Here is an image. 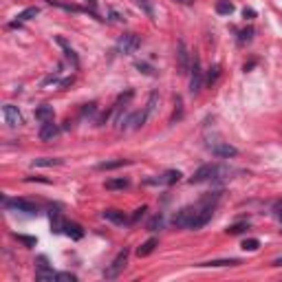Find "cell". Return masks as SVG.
I'll use <instances>...</instances> for the list:
<instances>
[{
    "label": "cell",
    "mask_w": 282,
    "mask_h": 282,
    "mask_svg": "<svg viewBox=\"0 0 282 282\" xmlns=\"http://www.w3.org/2000/svg\"><path fill=\"white\" fill-rule=\"evenodd\" d=\"M51 5H56V7H60V9H66V11H84L82 7H77V5H71V2H62V0H49Z\"/></svg>",
    "instance_id": "obj_26"
},
{
    "label": "cell",
    "mask_w": 282,
    "mask_h": 282,
    "mask_svg": "<svg viewBox=\"0 0 282 282\" xmlns=\"http://www.w3.org/2000/svg\"><path fill=\"white\" fill-rule=\"evenodd\" d=\"M176 60H179V73H181V75L190 73L192 56H190V51H188V46H185L183 40L176 42Z\"/></svg>",
    "instance_id": "obj_7"
},
{
    "label": "cell",
    "mask_w": 282,
    "mask_h": 282,
    "mask_svg": "<svg viewBox=\"0 0 282 282\" xmlns=\"http://www.w3.org/2000/svg\"><path fill=\"white\" fill-rule=\"evenodd\" d=\"M273 267H282V256H280V258L273 260Z\"/></svg>",
    "instance_id": "obj_39"
},
{
    "label": "cell",
    "mask_w": 282,
    "mask_h": 282,
    "mask_svg": "<svg viewBox=\"0 0 282 282\" xmlns=\"http://www.w3.org/2000/svg\"><path fill=\"white\" fill-rule=\"evenodd\" d=\"M231 11H234V5H231L229 0H218V2H216V14H221V16H229Z\"/></svg>",
    "instance_id": "obj_25"
},
{
    "label": "cell",
    "mask_w": 282,
    "mask_h": 282,
    "mask_svg": "<svg viewBox=\"0 0 282 282\" xmlns=\"http://www.w3.org/2000/svg\"><path fill=\"white\" fill-rule=\"evenodd\" d=\"M225 172H227L225 168L216 166V163H205V166H201L199 170L190 176V183L196 185V183H205V181H214V179H218L221 174H225Z\"/></svg>",
    "instance_id": "obj_3"
},
{
    "label": "cell",
    "mask_w": 282,
    "mask_h": 282,
    "mask_svg": "<svg viewBox=\"0 0 282 282\" xmlns=\"http://www.w3.org/2000/svg\"><path fill=\"white\" fill-rule=\"evenodd\" d=\"M36 119L38 121H53V106H49V104H42L40 108H36Z\"/></svg>",
    "instance_id": "obj_18"
},
{
    "label": "cell",
    "mask_w": 282,
    "mask_h": 282,
    "mask_svg": "<svg viewBox=\"0 0 282 282\" xmlns=\"http://www.w3.org/2000/svg\"><path fill=\"white\" fill-rule=\"evenodd\" d=\"M2 115H5V121L11 126V128L22 126V115H20L18 106H14V104H7V106L2 108Z\"/></svg>",
    "instance_id": "obj_10"
},
{
    "label": "cell",
    "mask_w": 282,
    "mask_h": 282,
    "mask_svg": "<svg viewBox=\"0 0 282 282\" xmlns=\"http://www.w3.org/2000/svg\"><path fill=\"white\" fill-rule=\"evenodd\" d=\"M251 36H254V29H245V31H241V38H238V42H241V44H245V42H249L251 40Z\"/></svg>",
    "instance_id": "obj_32"
},
{
    "label": "cell",
    "mask_w": 282,
    "mask_h": 282,
    "mask_svg": "<svg viewBox=\"0 0 282 282\" xmlns=\"http://www.w3.org/2000/svg\"><path fill=\"white\" fill-rule=\"evenodd\" d=\"M128 159H113V161H102L97 166V170H115V168H121V166H128Z\"/></svg>",
    "instance_id": "obj_23"
},
{
    "label": "cell",
    "mask_w": 282,
    "mask_h": 282,
    "mask_svg": "<svg viewBox=\"0 0 282 282\" xmlns=\"http://www.w3.org/2000/svg\"><path fill=\"white\" fill-rule=\"evenodd\" d=\"M157 99H159V95H157V93H152L144 111L132 113V115H130L126 121H121L119 128H124V130H137V128H141V126H144L146 121H148V117H150V113L154 111V106H157Z\"/></svg>",
    "instance_id": "obj_2"
},
{
    "label": "cell",
    "mask_w": 282,
    "mask_h": 282,
    "mask_svg": "<svg viewBox=\"0 0 282 282\" xmlns=\"http://www.w3.org/2000/svg\"><path fill=\"white\" fill-rule=\"evenodd\" d=\"M273 212H276V216H278V218H282V201H278V203H276Z\"/></svg>",
    "instance_id": "obj_36"
},
{
    "label": "cell",
    "mask_w": 282,
    "mask_h": 282,
    "mask_svg": "<svg viewBox=\"0 0 282 282\" xmlns=\"http://www.w3.org/2000/svg\"><path fill=\"white\" fill-rule=\"evenodd\" d=\"M137 69H139V71H144V73H152V71H150L146 64H137Z\"/></svg>",
    "instance_id": "obj_38"
},
{
    "label": "cell",
    "mask_w": 282,
    "mask_h": 282,
    "mask_svg": "<svg viewBox=\"0 0 282 282\" xmlns=\"http://www.w3.org/2000/svg\"><path fill=\"white\" fill-rule=\"evenodd\" d=\"M57 280L60 282H75L77 276H73V273H57Z\"/></svg>",
    "instance_id": "obj_34"
},
{
    "label": "cell",
    "mask_w": 282,
    "mask_h": 282,
    "mask_svg": "<svg viewBox=\"0 0 282 282\" xmlns=\"http://www.w3.org/2000/svg\"><path fill=\"white\" fill-rule=\"evenodd\" d=\"M218 75H221V66L214 64L212 69H209V73H207V84H214V82H216Z\"/></svg>",
    "instance_id": "obj_29"
},
{
    "label": "cell",
    "mask_w": 282,
    "mask_h": 282,
    "mask_svg": "<svg viewBox=\"0 0 282 282\" xmlns=\"http://www.w3.org/2000/svg\"><path fill=\"white\" fill-rule=\"evenodd\" d=\"M137 5L141 7V9L146 11V16H148V18H154V11H152V5H150L148 0H137Z\"/></svg>",
    "instance_id": "obj_30"
},
{
    "label": "cell",
    "mask_w": 282,
    "mask_h": 282,
    "mask_svg": "<svg viewBox=\"0 0 282 282\" xmlns=\"http://www.w3.org/2000/svg\"><path fill=\"white\" fill-rule=\"evenodd\" d=\"M102 218H106V221L115 223V225H126V223H128L126 214L119 212V209H104V212H102Z\"/></svg>",
    "instance_id": "obj_15"
},
{
    "label": "cell",
    "mask_w": 282,
    "mask_h": 282,
    "mask_svg": "<svg viewBox=\"0 0 282 282\" xmlns=\"http://www.w3.org/2000/svg\"><path fill=\"white\" fill-rule=\"evenodd\" d=\"M60 134V128H57L53 121H44L40 128V141H53V139Z\"/></svg>",
    "instance_id": "obj_12"
},
{
    "label": "cell",
    "mask_w": 282,
    "mask_h": 282,
    "mask_svg": "<svg viewBox=\"0 0 282 282\" xmlns=\"http://www.w3.org/2000/svg\"><path fill=\"white\" fill-rule=\"evenodd\" d=\"M212 152L216 154V157H223V159L238 157V148H234V146H229V144H214Z\"/></svg>",
    "instance_id": "obj_13"
},
{
    "label": "cell",
    "mask_w": 282,
    "mask_h": 282,
    "mask_svg": "<svg viewBox=\"0 0 282 282\" xmlns=\"http://www.w3.org/2000/svg\"><path fill=\"white\" fill-rule=\"evenodd\" d=\"M201 88H203V69H201V60L199 56H192V64H190V93L192 95H199Z\"/></svg>",
    "instance_id": "obj_4"
},
{
    "label": "cell",
    "mask_w": 282,
    "mask_h": 282,
    "mask_svg": "<svg viewBox=\"0 0 282 282\" xmlns=\"http://www.w3.org/2000/svg\"><path fill=\"white\" fill-rule=\"evenodd\" d=\"M179 179H181L179 170H168V172H163V174H159V176H150V179H146V185H172V183H176Z\"/></svg>",
    "instance_id": "obj_9"
},
{
    "label": "cell",
    "mask_w": 282,
    "mask_h": 282,
    "mask_svg": "<svg viewBox=\"0 0 282 282\" xmlns=\"http://www.w3.org/2000/svg\"><path fill=\"white\" fill-rule=\"evenodd\" d=\"M56 42H57V44L62 46V49H64V56H66V60L71 62V66H73V69H77V66H79L77 53H75L73 49H71V46H69V42H66V40H64V38H62V36H57V38H56Z\"/></svg>",
    "instance_id": "obj_14"
},
{
    "label": "cell",
    "mask_w": 282,
    "mask_h": 282,
    "mask_svg": "<svg viewBox=\"0 0 282 282\" xmlns=\"http://www.w3.org/2000/svg\"><path fill=\"white\" fill-rule=\"evenodd\" d=\"M2 205L16 209V212H24V214H38L40 212V207H38L36 203H31V201H27V199H2Z\"/></svg>",
    "instance_id": "obj_6"
},
{
    "label": "cell",
    "mask_w": 282,
    "mask_h": 282,
    "mask_svg": "<svg viewBox=\"0 0 282 282\" xmlns=\"http://www.w3.org/2000/svg\"><path fill=\"white\" fill-rule=\"evenodd\" d=\"M124 188H128V179H108L106 181V190H124Z\"/></svg>",
    "instance_id": "obj_24"
},
{
    "label": "cell",
    "mask_w": 282,
    "mask_h": 282,
    "mask_svg": "<svg viewBox=\"0 0 282 282\" xmlns=\"http://www.w3.org/2000/svg\"><path fill=\"white\" fill-rule=\"evenodd\" d=\"M241 264L238 258H229V260H209V263H201L199 267H236Z\"/></svg>",
    "instance_id": "obj_22"
},
{
    "label": "cell",
    "mask_w": 282,
    "mask_h": 282,
    "mask_svg": "<svg viewBox=\"0 0 282 282\" xmlns=\"http://www.w3.org/2000/svg\"><path fill=\"white\" fill-rule=\"evenodd\" d=\"M258 247H260V241H258V238H247V241L243 243V249H245V251H256Z\"/></svg>",
    "instance_id": "obj_27"
},
{
    "label": "cell",
    "mask_w": 282,
    "mask_h": 282,
    "mask_svg": "<svg viewBox=\"0 0 282 282\" xmlns=\"http://www.w3.org/2000/svg\"><path fill=\"white\" fill-rule=\"evenodd\" d=\"M221 199V192H214V194H207L194 205H188V207L179 209L172 218L176 227H183V229H201L205 227L209 221H212L214 214V205Z\"/></svg>",
    "instance_id": "obj_1"
},
{
    "label": "cell",
    "mask_w": 282,
    "mask_h": 282,
    "mask_svg": "<svg viewBox=\"0 0 282 282\" xmlns=\"http://www.w3.org/2000/svg\"><path fill=\"white\" fill-rule=\"evenodd\" d=\"M126 263H128V249H124V251H119V254H117V258L111 263V267H108L106 271H104V278H108V280L117 278L121 271H124Z\"/></svg>",
    "instance_id": "obj_8"
},
{
    "label": "cell",
    "mask_w": 282,
    "mask_h": 282,
    "mask_svg": "<svg viewBox=\"0 0 282 282\" xmlns=\"http://www.w3.org/2000/svg\"><path fill=\"white\" fill-rule=\"evenodd\" d=\"M64 225H66V221L62 218V214L57 212V209H51V231L53 234H62Z\"/></svg>",
    "instance_id": "obj_17"
},
{
    "label": "cell",
    "mask_w": 282,
    "mask_h": 282,
    "mask_svg": "<svg viewBox=\"0 0 282 282\" xmlns=\"http://www.w3.org/2000/svg\"><path fill=\"white\" fill-rule=\"evenodd\" d=\"M64 234H66V236H71L73 241H79V238L84 236V229H82V225H77V223H66Z\"/></svg>",
    "instance_id": "obj_20"
},
{
    "label": "cell",
    "mask_w": 282,
    "mask_h": 282,
    "mask_svg": "<svg viewBox=\"0 0 282 282\" xmlns=\"http://www.w3.org/2000/svg\"><path fill=\"white\" fill-rule=\"evenodd\" d=\"M157 245H159L157 238H150V241H146L144 245H139V247H137V256H139V258H144V256H150V254L154 251V247H157Z\"/></svg>",
    "instance_id": "obj_21"
},
{
    "label": "cell",
    "mask_w": 282,
    "mask_h": 282,
    "mask_svg": "<svg viewBox=\"0 0 282 282\" xmlns=\"http://www.w3.org/2000/svg\"><path fill=\"white\" fill-rule=\"evenodd\" d=\"M18 241H22L24 245H29V247L36 245V238H29V236H18Z\"/></svg>",
    "instance_id": "obj_35"
},
{
    "label": "cell",
    "mask_w": 282,
    "mask_h": 282,
    "mask_svg": "<svg viewBox=\"0 0 282 282\" xmlns=\"http://www.w3.org/2000/svg\"><path fill=\"white\" fill-rule=\"evenodd\" d=\"M146 209H148V207H146V205H141V207H139V209H134V214H132V218H130V223H137L139 218H141V216H144V214H146Z\"/></svg>",
    "instance_id": "obj_33"
},
{
    "label": "cell",
    "mask_w": 282,
    "mask_h": 282,
    "mask_svg": "<svg viewBox=\"0 0 282 282\" xmlns=\"http://www.w3.org/2000/svg\"><path fill=\"white\" fill-rule=\"evenodd\" d=\"M245 229H247V223H238V225L227 227V234H243Z\"/></svg>",
    "instance_id": "obj_31"
},
{
    "label": "cell",
    "mask_w": 282,
    "mask_h": 282,
    "mask_svg": "<svg viewBox=\"0 0 282 282\" xmlns=\"http://www.w3.org/2000/svg\"><path fill=\"white\" fill-rule=\"evenodd\" d=\"M40 260H42V264L38 267V271H36V280H40V282H56L57 280V273L53 271V269L46 267V260L44 258H40Z\"/></svg>",
    "instance_id": "obj_11"
},
{
    "label": "cell",
    "mask_w": 282,
    "mask_h": 282,
    "mask_svg": "<svg viewBox=\"0 0 282 282\" xmlns=\"http://www.w3.org/2000/svg\"><path fill=\"white\" fill-rule=\"evenodd\" d=\"M62 159H57V157H42V159H33V163L31 166L33 168H53V166H62Z\"/></svg>",
    "instance_id": "obj_19"
},
{
    "label": "cell",
    "mask_w": 282,
    "mask_h": 282,
    "mask_svg": "<svg viewBox=\"0 0 282 282\" xmlns=\"http://www.w3.org/2000/svg\"><path fill=\"white\" fill-rule=\"evenodd\" d=\"M38 14H40V9H38V7H29V9H24L22 14L18 16V20H14V22H9V29L20 27V24H22V22H27V20H31V18H36Z\"/></svg>",
    "instance_id": "obj_16"
},
{
    "label": "cell",
    "mask_w": 282,
    "mask_h": 282,
    "mask_svg": "<svg viewBox=\"0 0 282 282\" xmlns=\"http://www.w3.org/2000/svg\"><path fill=\"white\" fill-rule=\"evenodd\" d=\"M95 111H97V108H95V104H88V106L84 108V115H93Z\"/></svg>",
    "instance_id": "obj_37"
},
{
    "label": "cell",
    "mask_w": 282,
    "mask_h": 282,
    "mask_svg": "<svg viewBox=\"0 0 282 282\" xmlns=\"http://www.w3.org/2000/svg\"><path fill=\"white\" fill-rule=\"evenodd\" d=\"M176 2H181V5H190L192 0H176Z\"/></svg>",
    "instance_id": "obj_40"
},
{
    "label": "cell",
    "mask_w": 282,
    "mask_h": 282,
    "mask_svg": "<svg viewBox=\"0 0 282 282\" xmlns=\"http://www.w3.org/2000/svg\"><path fill=\"white\" fill-rule=\"evenodd\" d=\"M161 227H163V216H161V214H159V216H154L152 221L148 223V229L150 231H157V229H161Z\"/></svg>",
    "instance_id": "obj_28"
},
{
    "label": "cell",
    "mask_w": 282,
    "mask_h": 282,
    "mask_svg": "<svg viewBox=\"0 0 282 282\" xmlns=\"http://www.w3.org/2000/svg\"><path fill=\"white\" fill-rule=\"evenodd\" d=\"M139 46H141V38H139L137 33H124V36L119 38V42H117V49H119V53H124V56H132Z\"/></svg>",
    "instance_id": "obj_5"
},
{
    "label": "cell",
    "mask_w": 282,
    "mask_h": 282,
    "mask_svg": "<svg viewBox=\"0 0 282 282\" xmlns=\"http://www.w3.org/2000/svg\"><path fill=\"white\" fill-rule=\"evenodd\" d=\"M86 2H88L91 7H95V0H86Z\"/></svg>",
    "instance_id": "obj_41"
}]
</instances>
